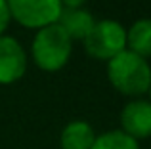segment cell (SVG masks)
Returning a JSON list of instances; mask_svg holds the SVG:
<instances>
[{"instance_id": "10", "label": "cell", "mask_w": 151, "mask_h": 149, "mask_svg": "<svg viewBox=\"0 0 151 149\" xmlns=\"http://www.w3.org/2000/svg\"><path fill=\"white\" fill-rule=\"evenodd\" d=\"M92 149H140L138 142L122 130H107L96 136Z\"/></svg>"}, {"instance_id": "1", "label": "cell", "mask_w": 151, "mask_h": 149, "mask_svg": "<svg viewBox=\"0 0 151 149\" xmlns=\"http://www.w3.org/2000/svg\"><path fill=\"white\" fill-rule=\"evenodd\" d=\"M107 78L119 94L134 100L147 94L151 84V65L147 59L124 50L107 61Z\"/></svg>"}, {"instance_id": "12", "label": "cell", "mask_w": 151, "mask_h": 149, "mask_svg": "<svg viewBox=\"0 0 151 149\" xmlns=\"http://www.w3.org/2000/svg\"><path fill=\"white\" fill-rule=\"evenodd\" d=\"M59 2H61L63 10H81L84 8L86 0H59Z\"/></svg>"}, {"instance_id": "8", "label": "cell", "mask_w": 151, "mask_h": 149, "mask_svg": "<svg viewBox=\"0 0 151 149\" xmlns=\"http://www.w3.org/2000/svg\"><path fill=\"white\" fill-rule=\"evenodd\" d=\"M96 142V132L86 120H71L65 124L59 136L61 149H92Z\"/></svg>"}, {"instance_id": "7", "label": "cell", "mask_w": 151, "mask_h": 149, "mask_svg": "<svg viewBox=\"0 0 151 149\" xmlns=\"http://www.w3.org/2000/svg\"><path fill=\"white\" fill-rule=\"evenodd\" d=\"M94 19L92 11H88L86 8H81V10H63L61 15L58 19V25L65 31V34L71 38V40H84L88 37V33L92 31Z\"/></svg>"}, {"instance_id": "9", "label": "cell", "mask_w": 151, "mask_h": 149, "mask_svg": "<svg viewBox=\"0 0 151 149\" xmlns=\"http://www.w3.org/2000/svg\"><path fill=\"white\" fill-rule=\"evenodd\" d=\"M126 50L144 59L151 57V17L136 19L126 29Z\"/></svg>"}, {"instance_id": "13", "label": "cell", "mask_w": 151, "mask_h": 149, "mask_svg": "<svg viewBox=\"0 0 151 149\" xmlns=\"http://www.w3.org/2000/svg\"><path fill=\"white\" fill-rule=\"evenodd\" d=\"M147 94H149V101H151V84H149V90H147Z\"/></svg>"}, {"instance_id": "5", "label": "cell", "mask_w": 151, "mask_h": 149, "mask_svg": "<svg viewBox=\"0 0 151 149\" xmlns=\"http://www.w3.org/2000/svg\"><path fill=\"white\" fill-rule=\"evenodd\" d=\"M27 73V52L17 38L0 34V86L21 80Z\"/></svg>"}, {"instance_id": "6", "label": "cell", "mask_w": 151, "mask_h": 149, "mask_svg": "<svg viewBox=\"0 0 151 149\" xmlns=\"http://www.w3.org/2000/svg\"><path fill=\"white\" fill-rule=\"evenodd\" d=\"M121 130L130 138L145 140L151 136V101L134 97L121 111Z\"/></svg>"}, {"instance_id": "3", "label": "cell", "mask_w": 151, "mask_h": 149, "mask_svg": "<svg viewBox=\"0 0 151 149\" xmlns=\"http://www.w3.org/2000/svg\"><path fill=\"white\" fill-rule=\"evenodd\" d=\"M82 44L90 57L107 63L126 50V29L117 19H96Z\"/></svg>"}, {"instance_id": "4", "label": "cell", "mask_w": 151, "mask_h": 149, "mask_svg": "<svg viewBox=\"0 0 151 149\" xmlns=\"http://www.w3.org/2000/svg\"><path fill=\"white\" fill-rule=\"evenodd\" d=\"M6 6L12 21L33 31L58 23L63 11L59 0H6Z\"/></svg>"}, {"instance_id": "2", "label": "cell", "mask_w": 151, "mask_h": 149, "mask_svg": "<svg viewBox=\"0 0 151 149\" xmlns=\"http://www.w3.org/2000/svg\"><path fill=\"white\" fill-rule=\"evenodd\" d=\"M71 56H73V40L58 23L35 31L33 42H31V57L40 71H61L69 63Z\"/></svg>"}, {"instance_id": "11", "label": "cell", "mask_w": 151, "mask_h": 149, "mask_svg": "<svg viewBox=\"0 0 151 149\" xmlns=\"http://www.w3.org/2000/svg\"><path fill=\"white\" fill-rule=\"evenodd\" d=\"M10 23H12V17H10V11H8L6 0H0V34H6Z\"/></svg>"}]
</instances>
